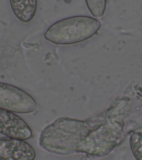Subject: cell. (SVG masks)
Returning a JSON list of instances; mask_svg holds the SVG:
<instances>
[{
	"label": "cell",
	"instance_id": "7",
	"mask_svg": "<svg viewBox=\"0 0 142 160\" xmlns=\"http://www.w3.org/2000/svg\"><path fill=\"white\" fill-rule=\"evenodd\" d=\"M90 12L93 17L101 18L105 14L107 0H85Z\"/></svg>",
	"mask_w": 142,
	"mask_h": 160
},
{
	"label": "cell",
	"instance_id": "2",
	"mask_svg": "<svg viewBox=\"0 0 142 160\" xmlns=\"http://www.w3.org/2000/svg\"><path fill=\"white\" fill-rule=\"evenodd\" d=\"M100 26V21L95 18L87 16H73L51 25L45 33L44 38L56 45H72L92 38Z\"/></svg>",
	"mask_w": 142,
	"mask_h": 160
},
{
	"label": "cell",
	"instance_id": "6",
	"mask_svg": "<svg viewBox=\"0 0 142 160\" xmlns=\"http://www.w3.org/2000/svg\"><path fill=\"white\" fill-rule=\"evenodd\" d=\"M10 3L14 15L23 22L32 20L37 10V0H10Z\"/></svg>",
	"mask_w": 142,
	"mask_h": 160
},
{
	"label": "cell",
	"instance_id": "8",
	"mask_svg": "<svg viewBox=\"0 0 142 160\" xmlns=\"http://www.w3.org/2000/svg\"><path fill=\"white\" fill-rule=\"evenodd\" d=\"M130 146L136 159L142 160V133L133 134L130 138Z\"/></svg>",
	"mask_w": 142,
	"mask_h": 160
},
{
	"label": "cell",
	"instance_id": "5",
	"mask_svg": "<svg viewBox=\"0 0 142 160\" xmlns=\"http://www.w3.org/2000/svg\"><path fill=\"white\" fill-rule=\"evenodd\" d=\"M36 156L33 148L25 140L0 138V160H32Z\"/></svg>",
	"mask_w": 142,
	"mask_h": 160
},
{
	"label": "cell",
	"instance_id": "1",
	"mask_svg": "<svg viewBox=\"0 0 142 160\" xmlns=\"http://www.w3.org/2000/svg\"><path fill=\"white\" fill-rule=\"evenodd\" d=\"M87 131L84 121L72 118H59L42 131L39 145L43 150L55 155H72L77 153L78 145L86 136Z\"/></svg>",
	"mask_w": 142,
	"mask_h": 160
},
{
	"label": "cell",
	"instance_id": "3",
	"mask_svg": "<svg viewBox=\"0 0 142 160\" xmlns=\"http://www.w3.org/2000/svg\"><path fill=\"white\" fill-rule=\"evenodd\" d=\"M37 108L36 100L25 91L13 85L0 82V108L25 114L34 112Z\"/></svg>",
	"mask_w": 142,
	"mask_h": 160
},
{
	"label": "cell",
	"instance_id": "4",
	"mask_svg": "<svg viewBox=\"0 0 142 160\" xmlns=\"http://www.w3.org/2000/svg\"><path fill=\"white\" fill-rule=\"evenodd\" d=\"M0 133L7 138L28 140L32 131L24 120L7 110L0 108Z\"/></svg>",
	"mask_w": 142,
	"mask_h": 160
}]
</instances>
